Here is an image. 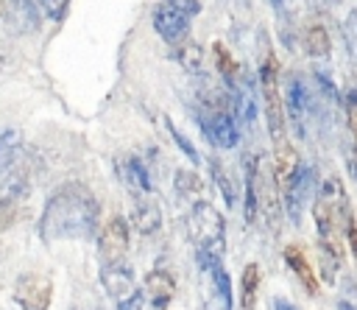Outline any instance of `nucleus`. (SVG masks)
I'll return each instance as SVG.
<instances>
[{
	"instance_id": "1",
	"label": "nucleus",
	"mask_w": 357,
	"mask_h": 310,
	"mask_svg": "<svg viewBox=\"0 0 357 310\" xmlns=\"http://www.w3.org/2000/svg\"><path fill=\"white\" fill-rule=\"evenodd\" d=\"M100 223V204L86 184H61L45 201L39 218V237L45 243L59 240H89Z\"/></svg>"
},
{
	"instance_id": "2",
	"label": "nucleus",
	"mask_w": 357,
	"mask_h": 310,
	"mask_svg": "<svg viewBox=\"0 0 357 310\" xmlns=\"http://www.w3.org/2000/svg\"><path fill=\"white\" fill-rule=\"evenodd\" d=\"M351 218L349 195L337 176H326L312 198V221L318 232V249L343 257V235Z\"/></svg>"
},
{
	"instance_id": "3",
	"label": "nucleus",
	"mask_w": 357,
	"mask_h": 310,
	"mask_svg": "<svg viewBox=\"0 0 357 310\" xmlns=\"http://www.w3.org/2000/svg\"><path fill=\"white\" fill-rule=\"evenodd\" d=\"M279 182H276V170L273 162H268L262 154L251 156L245 165V221H254L257 215H262L265 226H271V232H279V221H282V204H279Z\"/></svg>"
},
{
	"instance_id": "4",
	"label": "nucleus",
	"mask_w": 357,
	"mask_h": 310,
	"mask_svg": "<svg viewBox=\"0 0 357 310\" xmlns=\"http://www.w3.org/2000/svg\"><path fill=\"white\" fill-rule=\"evenodd\" d=\"M187 226H190V237H192L195 251H198V265L206 268L212 263H223L226 226H223V215L209 201L198 198L190 204Z\"/></svg>"
},
{
	"instance_id": "5",
	"label": "nucleus",
	"mask_w": 357,
	"mask_h": 310,
	"mask_svg": "<svg viewBox=\"0 0 357 310\" xmlns=\"http://www.w3.org/2000/svg\"><path fill=\"white\" fill-rule=\"evenodd\" d=\"M231 98L223 95V89H212L201 95V109H198V126L204 131V137L215 145V148H234L240 142V128L229 112Z\"/></svg>"
},
{
	"instance_id": "6",
	"label": "nucleus",
	"mask_w": 357,
	"mask_h": 310,
	"mask_svg": "<svg viewBox=\"0 0 357 310\" xmlns=\"http://www.w3.org/2000/svg\"><path fill=\"white\" fill-rule=\"evenodd\" d=\"M259 89H262V101H265V120H268V131L273 137V142H284V126H287V115H284V103H282V89H279V61L273 53H265L262 67H259Z\"/></svg>"
},
{
	"instance_id": "7",
	"label": "nucleus",
	"mask_w": 357,
	"mask_h": 310,
	"mask_svg": "<svg viewBox=\"0 0 357 310\" xmlns=\"http://www.w3.org/2000/svg\"><path fill=\"white\" fill-rule=\"evenodd\" d=\"M201 11L198 0H162L153 8V31L167 45H181L190 34L192 17Z\"/></svg>"
},
{
	"instance_id": "8",
	"label": "nucleus",
	"mask_w": 357,
	"mask_h": 310,
	"mask_svg": "<svg viewBox=\"0 0 357 310\" xmlns=\"http://www.w3.org/2000/svg\"><path fill=\"white\" fill-rule=\"evenodd\" d=\"M284 106H287V120L293 126V131L307 140L310 137V126H312V115H315V101H312V89L307 84L304 75L290 73L284 81Z\"/></svg>"
},
{
	"instance_id": "9",
	"label": "nucleus",
	"mask_w": 357,
	"mask_h": 310,
	"mask_svg": "<svg viewBox=\"0 0 357 310\" xmlns=\"http://www.w3.org/2000/svg\"><path fill=\"white\" fill-rule=\"evenodd\" d=\"M100 282H103L106 293L112 296V302L117 304V310H139L142 307V290L137 288L134 271L128 268L126 260L100 265Z\"/></svg>"
},
{
	"instance_id": "10",
	"label": "nucleus",
	"mask_w": 357,
	"mask_h": 310,
	"mask_svg": "<svg viewBox=\"0 0 357 310\" xmlns=\"http://www.w3.org/2000/svg\"><path fill=\"white\" fill-rule=\"evenodd\" d=\"M53 299V282L50 276L39 274V271H28L17 276L14 285V302L20 304V310H47Z\"/></svg>"
},
{
	"instance_id": "11",
	"label": "nucleus",
	"mask_w": 357,
	"mask_h": 310,
	"mask_svg": "<svg viewBox=\"0 0 357 310\" xmlns=\"http://www.w3.org/2000/svg\"><path fill=\"white\" fill-rule=\"evenodd\" d=\"M128 235H131V223L126 218H120V215L109 218L100 226V235H98V257H100V265L123 260V254L128 251Z\"/></svg>"
},
{
	"instance_id": "12",
	"label": "nucleus",
	"mask_w": 357,
	"mask_h": 310,
	"mask_svg": "<svg viewBox=\"0 0 357 310\" xmlns=\"http://www.w3.org/2000/svg\"><path fill=\"white\" fill-rule=\"evenodd\" d=\"M312 179H315V168H307L304 162H301V168H298V173L282 187V201H284V209H287V215H290V221L298 226V221H301V212H304V207H307V198L312 195Z\"/></svg>"
},
{
	"instance_id": "13",
	"label": "nucleus",
	"mask_w": 357,
	"mask_h": 310,
	"mask_svg": "<svg viewBox=\"0 0 357 310\" xmlns=\"http://www.w3.org/2000/svg\"><path fill=\"white\" fill-rule=\"evenodd\" d=\"M114 170L120 176V182L128 187L131 195H145V193H153V179H151V170L145 168V162L139 156H120L114 162Z\"/></svg>"
},
{
	"instance_id": "14",
	"label": "nucleus",
	"mask_w": 357,
	"mask_h": 310,
	"mask_svg": "<svg viewBox=\"0 0 357 310\" xmlns=\"http://www.w3.org/2000/svg\"><path fill=\"white\" fill-rule=\"evenodd\" d=\"M131 218L128 223L139 232V235H153L159 232L162 226V207H159V198L153 193H145V195H131Z\"/></svg>"
},
{
	"instance_id": "15",
	"label": "nucleus",
	"mask_w": 357,
	"mask_h": 310,
	"mask_svg": "<svg viewBox=\"0 0 357 310\" xmlns=\"http://www.w3.org/2000/svg\"><path fill=\"white\" fill-rule=\"evenodd\" d=\"M226 87H229L231 109L237 112V117L245 120V123H251V120L257 117V95H254V84H251L248 73L243 70V73H240L234 81H229Z\"/></svg>"
},
{
	"instance_id": "16",
	"label": "nucleus",
	"mask_w": 357,
	"mask_h": 310,
	"mask_svg": "<svg viewBox=\"0 0 357 310\" xmlns=\"http://www.w3.org/2000/svg\"><path fill=\"white\" fill-rule=\"evenodd\" d=\"M145 293H148V299L153 302L156 310H167V304L176 296V279H173V274L165 271V268L151 271L145 276Z\"/></svg>"
},
{
	"instance_id": "17",
	"label": "nucleus",
	"mask_w": 357,
	"mask_h": 310,
	"mask_svg": "<svg viewBox=\"0 0 357 310\" xmlns=\"http://www.w3.org/2000/svg\"><path fill=\"white\" fill-rule=\"evenodd\" d=\"M284 263H287L290 271L298 276V282L304 285V290H307L310 296H315V293H318V276H315L312 263L307 260V254H304V249H301L298 243H290V246L284 249Z\"/></svg>"
},
{
	"instance_id": "18",
	"label": "nucleus",
	"mask_w": 357,
	"mask_h": 310,
	"mask_svg": "<svg viewBox=\"0 0 357 310\" xmlns=\"http://www.w3.org/2000/svg\"><path fill=\"white\" fill-rule=\"evenodd\" d=\"M257 290H259V265L257 263H248L243 268V276H240V307L243 310H254Z\"/></svg>"
},
{
	"instance_id": "19",
	"label": "nucleus",
	"mask_w": 357,
	"mask_h": 310,
	"mask_svg": "<svg viewBox=\"0 0 357 310\" xmlns=\"http://www.w3.org/2000/svg\"><path fill=\"white\" fill-rule=\"evenodd\" d=\"M304 50L312 56V59H318V56H326L329 53V34H326V28L321 25V22H310L307 28H304Z\"/></svg>"
},
{
	"instance_id": "20",
	"label": "nucleus",
	"mask_w": 357,
	"mask_h": 310,
	"mask_svg": "<svg viewBox=\"0 0 357 310\" xmlns=\"http://www.w3.org/2000/svg\"><path fill=\"white\" fill-rule=\"evenodd\" d=\"M176 59H178V64L187 73H192V75H201L204 73V53H201V47L195 42L184 39L181 45H176Z\"/></svg>"
},
{
	"instance_id": "21",
	"label": "nucleus",
	"mask_w": 357,
	"mask_h": 310,
	"mask_svg": "<svg viewBox=\"0 0 357 310\" xmlns=\"http://www.w3.org/2000/svg\"><path fill=\"white\" fill-rule=\"evenodd\" d=\"M212 59H215V67L220 70V75H223V81H226V84H229V81H234V78L243 73L240 61L229 53V47H226L223 42H215V45H212Z\"/></svg>"
},
{
	"instance_id": "22",
	"label": "nucleus",
	"mask_w": 357,
	"mask_h": 310,
	"mask_svg": "<svg viewBox=\"0 0 357 310\" xmlns=\"http://www.w3.org/2000/svg\"><path fill=\"white\" fill-rule=\"evenodd\" d=\"M176 193H178V198H184L187 204L198 201V198H201V179H198L195 173H190V170H178V173H176Z\"/></svg>"
},
{
	"instance_id": "23",
	"label": "nucleus",
	"mask_w": 357,
	"mask_h": 310,
	"mask_svg": "<svg viewBox=\"0 0 357 310\" xmlns=\"http://www.w3.org/2000/svg\"><path fill=\"white\" fill-rule=\"evenodd\" d=\"M335 307L337 310H357V282L354 276H343L337 296H335Z\"/></svg>"
},
{
	"instance_id": "24",
	"label": "nucleus",
	"mask_w": 357,
	"mask_h": 310,
	"mask_svg": "<svg viewBox=\"0 0 357 310\" xmlns=\"http://www.w3.org/2000/svg\"><path fill=\"white\" fill-rule=\"evenodd\" d=\"M165 123H167V131H170L173 142H176V145L181 148V154H184V156H187V159H190L192 165H198V162H201V156H198L195 145H192V142H190V140H187V137H184V134H181V131L176 128V123H173V120H165Z\"/></svg>"
},
{
	"instance_id": "25",
	"label": "nucleus",
	"mask_w": 357,
	"mask_h": 310,
	"mask_svg": "<svg viewBox=\"0 0 357 310\" xmlns=\"http://www.w3.org/2000/svg\"><path fill=\"white\" fill-rule=\"evenodd\" d=\"M17 148H20V131H3L0 134V173L8 165V159L17 154Z\"/></svg>"
},
{
	"instance_id": "26",
	"label": "nucleus",
	"mask_w": 357,
	"mask_h": 310,
	"mask_svg": "<svg viewBox=\"0 0 357 310\" xmlns=\"http://www.w3.org/2000/svg\"><path fill=\"white\" fill-rule=\"evenodd\" d=\"M212 176H215V184H218V190H220V195H223V204L231 207V204H234V187H231L226 170H223L218 162H212Z\"/></svg>"
},
{
	"instance_id": "27",
	"label": "nucleus",
	"mask_w": 357,
	"mask_h": 310,
	"mask_svg": "<svg viewBox=\"0 0 357 310\" xmlns=\"http://www.w3.org/2000/svg\"><path fill=\"white\" fill-rule=\"evenodd\" d=\"M343 42H346L349 53L357 59V11H351V14L343 20Z\"/></svg>"
},
{
	"instance_id": "28",
	"label": "nucleus",
	"mask_w": 357,
	"mask_h": 310,
	"mask_svg": "<svg viewBox=\"0 0 357 310\" xmlns=\"http://www.w3.org/2000/svg\"><path fill=\"white\" fill-rule=\"evenodd\" d=\"M346 115H349V128L354 134V145H357V89H349L346 98Z\"/></svg>"
},
{
	"instance_id": "29",
	"label": "nucleus",
	"mask_w": 357,
	"mask_h": 310,
	"mask_svg": "<svg viewBox=\"0 0 357 310\" xmlns=\"http://www.w3.org/2000/svg\"><path fill=\"white\" fill-rule=\"evenodd\" d=\"M31 3H33L39 11H45L47 17H53V20H56V17H61V8H64V3H67V0H31Z\"/></svg>"
},
{
	"instance_id": "30",
	"label": "nucleus",
	"mask_w": 357,
	"mask_h": 310,
	"mask_svg": "<svg viewBox=\"0 0 357 310\" xmlns=\"http://www.w3.org/2000/svg\"><path fill=\"white\" fill-rule=\"evenodd\" d=\"M346 240H349L351 257H354V263H357V221H354V218H349V223H346Z\"/></svg>"
},
{
	"instance_id": "31",
	"label": "nucleus",
	"mask_w": 357,
	"mask_h": 310,
	"mask_svg": "<svg viewBox=\"0 0 357 310\" xmlns=\"http://www.w3.org/2000/svg\"><path fill=\"white\" fill-rule=\"evenodd\" d=\"M271 310H298V304H293V302L284 299V296H273V299H271Z\"/></svg>"
},
{
	"instance_id": "32",
	"label": "nucleus",
	"mask_w": 357,
	"mask_h": 310,
	"mask_svg": "<svg viewBox=\"0 0 357 310\" xmlns=\"http://www.w3.org/2000/svg\"><path fill=\"white\" fill-rule=\"evenodd\" d=\"M14 3H17V0H0V17H8L11 8H14Z\"/></svg>"
},
{
	"instance_id": "33",
	"label": "nucleus",
	"mask_w": 357,
	"mask_h": 310,
	"mask_svg": "<svg viewBox=\"0 0 357 310\" xmlns=\"http://www.w3.org/2000/svg\"><path fill=\"white\" fill-rule=\"evenodd\" d=\"M349 170H351V176L357 179V151L349 154Z\"/></svg>"
},
{
	"instance_id": "34",
	"label": "nucleus",
	"mask_w": 357,
	"mask_h": 310,
	"mask_svg": "<svg viewBox=\"0 0 357 310\" xmlns=\"http://www.w3.org/2000/svg\"><path fill=\"white\" fill-rule=\"evenodd\" d=\"M271 6H273V8L279 11V14H282V11H284V8L290 6V0H271Z\"/></svg>"
},
{
	"instance_id": "35",
	"label": "nucleus",
	"mask_w": 357,
	"mask_h": 310,
	"mask_svg": "<svg viewBox=\"0 0 357 310\" xmlns=\"http://www.w3.org/2000/svg\"><path fill=\"white\" fill-rule=\"evenodd\" d=\"M318 3H335V0H318Z\"/></svg>"
},
{
	"instance_id": "36",
	"label": "nucleus",
	"mask_w": 357,
	"mask_h": 310,
	"mask_svg": "<svg viewBox=\"0 0 357 310\" xmlns=\"http://www.w3.org/2000/svg\"><path fill=\"white\" fill-rule=\"evenodd\" d=\"M73 310H78V307H73Z\"/></svg>"
}]
</instances>
